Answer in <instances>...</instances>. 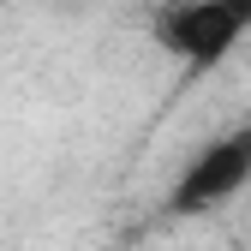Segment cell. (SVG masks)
<instances>
[{
  "mask_svg": "<svg viewBox=\"0 0 251 251\" xmlns=\"http://www.w3.org/2000/svg\"><path fill=\"white\" fill-rule=\"evenodd\" d=\"M222 6H227V12H233V18H239L245 30H251V0H222Z\"/></svg>",
  "mask_w": 251,
  "mask_h": 251,
  "instance_id": "obj_3",
  "label": "cell"
},
{
  "mask_svg": "<svg viewBox=\"0 0 251 251\" xmlns=\"http://www.w3.org/2000/svg\"><path fill=\"white\" fill-rule=\"evenodd\" d=\"M245 185H251V126L203 144L192 162H185V174L174 179V192H168V209L174 215H203L215 203L239 198Z\"/></svg>",
  "mask_w": 251,
  "mask_h": 251,
  "instance_id": "obj_1",
  "label": "cell"
},
{
  "mask_svg": "<svg viewBox=\"0 0 251 251\" xmlns=\"http://www.w3.org/2000/svg\"><path fill=\"white\" fill-rule=\"evenodd\" d=\"M239 36H245V24L222 6V0H185V6L155 18V48L185 60V72H209L215 60L233 54Z\"/></svg>",
  "mask_w": 251,
  "mask_h": 251,
  "instance_id": "obj_2",
  "label": "cell"
}]
</instances>
